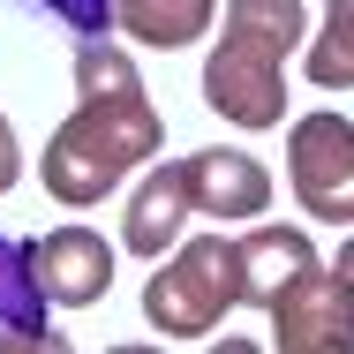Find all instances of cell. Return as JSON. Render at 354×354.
Returning a JSON list of instances; mask_svg holds the SVG:
<instances>
[{
    "instance_id": "6da1fadb",
    "label": "cell",
    "mask_w": 354,
    "mask_h": 354,
    "mask_svg": "<svg viewBox=\"0 0 354 354\" xmlns=\"http://www.w3.org/2000/svg\"><path fill=\"white\" fill-rule=\"evenodd\" d=\"M158 143H166V121H158V106H151V91H143L129 46H113V38H75V113L53 129L46 158H38L46 196L68 204V212H91V204H106L136 166L158 158Z\"/></svg>"
},
{
    "instance_id": "7a4b0ae2",
    "label": "cell",
    "mask_w": 354,
    "mask_h": 354,
    "mask_svg": "<svg viewBox=\"0 0 354 354\" xmlns=\"http://www.w3.org/2000/svg\"><path fill=\"white\" fill-rule=\"evenodd\" d=\"M218 46L204 61V106L234 129H279L286 113V53L309 46L301 0H226Z\"/></svg>"
},
{
    "instance_id": "3957f363",
    "label": "cell",
    "mask_w": 354,
    "mask_h": 354,
    "mask_svg": "<svg viewBox=\"0 0 354 354\" xmlns=\"http://www.w3.org/2000/svg\"><path fill=\"white\" fill-rule=\"evenodd\" d=\"M234 309H249V286H241V241L226 234H196L166 249V264L143 279V317L158 339H204Z\"/></svg>"
},
{
    "instance_id": "277c9868",
    "label": "cell",
    "mask_w": 354,
    "mask_h": 354,
    "mask_svg": "<svg viewBox=\"0 0 354 354\" xmlns=\"http://www.w3.org/2000/svg\"><path fill=\"white\" fill-rule=\"evenodd\" d=\"M286 189L324 226H354V121L347 113H301L286 129Z\"/></svg>"
},
{
    "instance_id": "5b68a950",
    "label": "cell",
    "mask_w": 354,
    "mask_h": 354,
    "mask_svg": "<svg viewBox=\"0 0 354 354\" xmlns=\"http://www.w3.org/2000/svg\"><path fill=\"white\" fill-rule=\"evenodd\" d=\"M264 317H272V347L279 354H354V294L339 286L332 264L301 272Z\"/></svg>"
},
{
    "instance_id": "8992f818",
    "label": "cell",
    "mask_w": 354,
    "mask_h": 354,
    "mask_svg": "<svg viewBox=\"0 0 354 354\" xmlns=\"http://www.w3.org/2000/svg\"><path fill=\"white\" fill-rule=\"evenodd\" d=\"M30 272L53 309H91L113 294V241L98 226H53L30 241Z\"/></svg>"
},
{
    "instance_id": "52a82bcc",
    "label": "cell",
    "mask_w": 354,
    "mask_h": 354,
    "mask_svg": "<svg viewBox=\"0 0 354 354\" xmlns=\"http://www.w3.org/2000/svg\"><path fill=\"white\" fill-rule=\"evenodd\" d=\"M196 218V189H189V158H158L136 181L129 212H121V249L158 264L166 249H181V226Z\"/></svg>"
},
{
    "instance_id": "ba28073f",
    "label": "cell",
    "mask_w": 354,
    "mask_h": 354,
    "mask_svg": "<svg viewBox=\"0 0 354 354\" xmlns=\"http://www.w3.org/2000/svg\"><path fill=\"white\" fill-rule=\"evenodd\" d=\"M189 189H196V218L218 226H249L272 212V166L249 151H189Z\"/></svg>"
},
{
    "instance_id": "9c48e42d",
    "label": "cell",
    "mask_w": 354,
    "mask_h": 354,
    "mask_svg": "<svg viewBox=\"0 0 354 354\" xmlns=\"http://www.w3.org/2000/svg\"><path fill=\"white\" fill-rule=\"evenodd\" d=\"M53 301L30 272V241H8L0 234V354H53Z\"/></svg>"
},
{
    "instance_id": "30bf717a",
    "label": "cell",
    "mask_w": 354,
    "mask_h": 354,
    "mask_svg": "<svg viewBox=\"0 0 354 354\" xmlns=\"http://www.w3.org/2000/svg\"><path fill=\"white\" fill-rule=\"evenodd\" d=\"M301 272H317V241H309L301 226L249 218V234H241V286H249V309H272Z\"/></svg>"
},
{
    "instance_id": "8fae6325",
    "label": "cell",
    "mask_w": 354,
    "mask_h": 354,
    "mask_svg": "<svg viewBox=\"0 0 354 354\" xmlns=\"http://www.w3.org/2000/svg\"><path fill=\"white\" fill-rule=\"evenodd\" d=\"M113 23H121L136 46L181 53V46H196V38L218 23V0H121V8H113Z\"/></svg>"
},
{
    "instance_id": "7c38bea8",
    "label": "cell",
    "mask_w": 354,
    "mask_h": 354,
    "mask_svg": "<svg viewBox=\"0 0 354 354\" xmlns=\"http://www.w3.org/2000/svg\"><path fill=\"white\" fill-rule=\"evenodd\" d=\"M309 91H354V0H324V30H309Z\"/></svg>"
},
{
    "instance_id": "4fadbf2b",
    "label": "cell",
    "mask_w": 354,
    "mask_h": 354,
    "mask_svg": "<svg viewBox=\"0 0 354 354\" xmlns=\"http://www.w3.org/2000/svg\"><path fill=\"white\" fill-rule=\"evenodd\" d=\"M38 8H46V15H61L75 38H106V30H121V23H113V8H121V0H38Z\"/></svg>"
},
{
    "instance_id": "5bb4252c",
    "label": "cell",
    "mask_w": 354,
    "mask_h": 354,
    "mask_svg": "<svg viewBox=\"0 0 354 354\" xmlns=\"http://www.w3.org/2000/svg\"><path fill=\"white\" fill-rule=\"evenodd\" d=\"M15 181H23V143H15V121L0 113V196H8Z\"/></svg>"
},
{
    "instance_id": "9a60e30c",
    "label": "cell",
    "mask_w": 354,
    "mask_h": 354,
    "mask_svg": "<svg viewBox=\"0 0 354 354\" xmlns=\"http://www.w3.org/2000/svg\"><path fill=\"white\" fill-rule=\"evenodd\" d=\"M332 272H339V286H347V294H354V234H347V241H339V264H332Z\"/></svg>"
}]
</instances>
